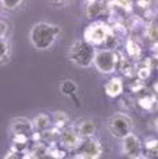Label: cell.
Wrapping results in <instances>:
<instances>
[{
  "mask_svg": "<svg viewBox=\"0 0 158 159\" xmlns=\"http://www.w3.org/2000/svg\"><path fill=\"white\" fill-rule=\"evenodd\" d=\"M95 53H96V47L91 45L85 40H77V41H75L69 47L68 56H69V60L76 66L88 69L93 65Z\"/></svg>",
  "mask_w": 158,
  "mask_h": 159,
  "instance_id": "2",
  "label": "cell"
},
{
  "mask_svg": "<svg viewBox=\"0 0 158 159\" xmlns=\"http://www.w3.org/2000/svg\"><path fill=\"white\" fill-rule=\"evenodd\" d=\"M82 138L78 134L77 129L73 126H65L60 130V134H58V142L60 145L65 148L67 151H73L75 152L78 146L81 145Z\"/></svg>",
  "mask_w": 158,
  "mask_h": 159,
  "instance_id": "8",
  "label": "cell"
},
{
  "mask_svg": "<svg viewBox=\"0 0 158 159\" xmlns=\"http://www.w3.org/2000/svg\"><path fill=\"white\" fill-rule=\"evenodd\" d=\"M32 123L35 126V130L45 131L53 125V121H52L51 116H48V114H45V113H40L32 119Z\"/></svg>",
  "mask_w": 158,
  "mask_h": 159,
  "instance_id": "11",
  "label": "cell"
},
{
  "mask_svg": "<svg viewBox=\"0 0 158 159\" xmlns=\"http://www.w3.org/2000/svg\"><path fill=\"white\" fill-rule=\"evenodd\" d=\"M11 54V44L7 39H0V65L8 61Z\"/></svg>",
  "mask_w": 158,
  "mask_h": 159,
  "instance_id": "18",
  "label": "cell"
},
{
  "mask_svg": "<svg viewBox=\"0 0 158 159\" xmlns=\"http://www.w3.org/2000/svg\"><path fill=\"white\" fill-rule=\"evenodd\" d=\"M77 131L81 135V138H89L93 137L96 133V125L95 122L91 121V119H85V121H81L77 125Z\"/></svg>",
  "mask_w": 158,
  "mask_h": 159,
  "instance_id": "14",
  "label": "cell"
},
{
  "mask_svg": "<svg viewBox=\"0 0 158 159\" xmlns=\"http://www.w3.org/2000/svg\"><path fill=\"white\" fill-rule=\"evenodd\" d=\"M85 13L89 19H96L102 13V3L100 0H91L86 4Z\"/></svg>",
  "mask_w": 158,
  "mask_h": 159,
  "instance_id": "15",
  "label": "cell"
},
{
  "mask_svg": "<svg viewBox=\"0 0 158 159\" xmlns=\"http://www.w3.org/2000/svg\"><path fill=\"white\" fill-rule=\"evenodd\" d=\"M142 150H144L145 158H157L158 157V139L154 137L146 138L142 143Z\"/></svg>",
  "mask_w": 158,
  "mask_h": 159,
  "instance_id": "12",
  "label": "cell"
},
{
  "mask_svg": "<svg viewBox=\"0 0 158 159\" xmlns=\"http://www.w3.org/2000/svg\"><path fill=\"white\" fill-rule=\"evenodd\" d=\"M93 65L97 69V72L102 74L114 73L118 68V53L110 48L96 49Z\"/></svg>",
  "mask_w": 158,
  "mask_h": 159,
  "instance_id": "3",
  "label": "cell"
},
{
  "mask_svg": "<svg viewBox=\"0 0 158 159\" xmlns=\"http://www.w3.org/2000/svg\"><path fill=\"white\" fill-rule=\"evenodd\" d=\"M145 34L150 41L157 43L158 41V24L154 21H150L147 24V27H145Z\"/></svg>",
  "mask_w": 158,
  "mask_h": 159,
  "instance_id": "20",
  "label": "cell"
},
{
  "mask_svg": "<svg viewBox=\"0 0 158 159\" xmlns=\"http://www.w3.org/2000/svg\"><path fill=\"white\" fill-rule=\"evenodd\" d=\"M0 6H2V2H0Z\"/></svg>",
  "mask_w": 158,
  "mask_h": 159,
  "instance_id": "27",
  "label": "cell"
},
{
  "mask_svg": "<svg viewBox=\"0 0 158 159\" xmlns=\"http://www.w3.org/2000/svg\"><path fill=\"white\" fill-rule=\"evenodd\" d=\"M102 145L98 139L95 137L89 138H82L81 145L75 151L76 155L75 158H81V159H98L102 155Z\"/></svg>",
  "mask_w": 158,
  "mask_h": 159,
  "instance_id": "6",
  "label": "cell"
},
{
  "mask_svg": "<svg viewBox=\"0 0 158 159\" xmlns=\"http://www.w3.org/2000/svg\"><path fill=\"white\" fill-rule=\"evenodd\" d=\"M2 2V6L8 9V11H13V9H16L21 6L23 0H0Z\"/></svg>",
  "mask_w": 158,
  "mask_h": 159,
  "instance_id": "22",
  "label": "cell"
},
{
  "mask_svg": "<svg viewBox=\"0 0 158 159\" xmlns=\"http://www.w3.org/2000/svg\"><path fill=\"white\" fill-rule=\"evenodd\" d=\"M138 102H140L142 109H145V110H151L153 105H154V98L150 97V96H145V97H141Z\"/></svg>",
  "mask_w": 158,
  "mask_h": 159,
  "instance_id": "23",
  "label": "cell"
},
{
  "mask_svg": "<svg viewBox=\"0 0 158 159\" xmlns=\"http://www.w3.org/2000/svg\"><path fill=\"white\" fill-rule=\"evenodd\" d=\"M31 142V137L24 135V134H13L12 138V147L16 150L17 152H26L27 148Z\"/></svg>",
  "mask_w": 158,
  "mask_h": 159,
  "instance_id": "13",
  "label": "cell"
},
{
  "mask_svg": "<svg viewBox=\"0 0 158 159\" xmlns=\"http://www.w3.org/2000/svg\"><path fill=\"white\" fill-rule=\"evenodd\" d=\"M106 129L112 137L122 139L133 131V119L125 113H116L108 118Z\"/></svg>",
  "mask_w": 158,
  "mask_h": 159,
  "instance_id": "4",
  "label": "cell"
},
{
  "mask_svg": "<svg viewBox=\"0 0 158 159\" xmlns=\"http://www.w3.org/2000/svg\"><path fill=\"white\" fill-rule=\"evenodd\" d=\"M57 2H63V0H57Z\"/></svg>",
  "mask_w": 158,
  "mask_h": 159,
  "instance_id": "26",
  "label": "cell"
},
{
  "mask_svg": "<svg viewBox=\"0 0 158 159\" xmlns=\"http://www.w3.org/2000/svg\"><path fill=\"white\" fill-rule=\"evenodd\" d=\"M104 89H105V94L109 98H117L124 92V82H122V80L120 77H112L105 84Z\"/></svg>",
  "mask_w": 158,
  "mask_h": 159,
  "instance_id": "10",
  "label": "cell"
},
{
  "mask_svg": "<svg viewBox=\"0 0 158 159\" xmlns=\"http://www.w3.org/2000/svg\"><path fill=\"white\" fill-rule=\"evenodd\" d=\"M9 130H11L12 134H24V135L32 137V134L35 133V126L31 119L19 117V118H15L11 122Z\"/></svg>",
  "mask_w": 158,
  "mask_h": 159,
  "instance_id": "9",
  "label": "cell"
},
{
  "mask_svg": "<svg viewBox=\"0 0 158 159\" xmlns=\"http://www.w3.org/2000/svg\"><path fill=\"white\" fill-rule=\"evenodd\" d=\"M121 152L122 155L132 159H140L144 157V150H142V142L136 134L130 133L129 135L121 139Z\"/></svg>",
  "mask_w": 158,
  "mask_h": 159,
  "instance_id": "7",
  "label": "cell"
},
{
  "mask_svg": "<svg viewBox=\"0 0 158 159\" xmlns=\"http://www.w3.org/2000/svg\"><path fill=\"white\" fill-rule=\"evenodd\" d=\"M9 32V23L0 19V39H6Z\"/></svg>",
  "mask_w": 158,
  "mask_h": 159,
  "instance_id": "24",
  "label": "cell"
},
{
  "mask_svg": "<svg viewBox=\"0 0 158 159\" xmlns=\"http://www.w3.org/2000/svg\"><path fill=\"white\" fill-rule=\"evenodd\" d=\"M60 34V27L51 23L40 21L33 24L29 31V41L37 51H47L52 48Z\"/></svg>",
  "mask_w": 158,
  "mask_h": 159,
  "instance_id": "1",
  "label": "cell"
},
{
  "mask_svg": "<svg viewBox=\"0 0 158 159\" xmlns=\"http://www.w3.org/2000/svg\"><path fill=\"white\" fill-rule=\"evenodd\" d=\"M112 33V27L104 21H95L84 29V40L93 47L105 44L108 36Z\"/></svg>",
  "mask_w": 158,
  "mask_h": 159,
  "instance_id": "5",
  "label": "cell"
},
{
  "mask_svg": "<svg viewBox=\"0 0 158 159\" xmlns=\"http://www.w3.org/2000/svg\"><path fill=\"white\" fill-rule=\"evenodd\" d=\"M77 90H78V86L73 80H64V81L60 84V92H61L63 96L75 97L77 94Z\"/></svg>",
  "mask_w": 158,
  "mask_h": 159,
  "instance_id": "17",
  "label": "cell"
},
{
  "mask_svg": "<svg viewBox=\"0 0 158 159\" xmlns=\"http://www.w3.org/2000/svg\"><path fill=\"white\" fill-rule=\"evenodd\" d=\"M125 49H126V53L130 58H134L138 60L141 58V54H142V49L141 47L138 45V43L133 39H128L126 40V44H125Z\"/></svg>",
  "mask_w": 158,
  "mask_h": 159,
  "instance_id": "16",
  "label": "cell"
},
{
  "mask_svg": "<svg viewBox=\"0 0 158 159\" xmlns=\"http://www.w3.org/2000/svg\"><path fill=\"white\" fill-rule=\"evenodd\" d=\"M65 155H67V150L61 145H60V147H58L56 143H51V146L48 147L47 157H51V158H64Z\"/></svg>",
  "mask_w": 158,
  "mask_h": 159,
  "instance_id": "21",
  "label": "cell"
},
{
  "mask_svg": "<svg viewBox=\"0 0 158 159\" xmlns=\"http://www.w3.org/2000/svg\"><path fill=\"white\" fill-rule=\"evenodd\" d=\"M113 4L122 8V9H126V11L130 9V2L129 0H113Z\"/></svg>",
  "mask_w": 158,
  "mask_h": 159,
  "instance_id": "25",
  "label": "cell"
},
{
  "mask_svg": "<svg viewBox=\"0 0 158 159\" xmlns=\"http://www.w3.org/2000/svg\"><path fill=\"white\" fill-rule=\"evenodd\" d=\"M52 121H53V126H56V127H58L61 130L63 127H65V126H68V121H69V117L67 116L64 111H61V110H58V111H56L55 114L52 116Z\"/></svg>",
  "mask_w": 158,
  "mask_h": 159,
  "instance_id": "19",
  "label": "cell"
}]
</instances>
